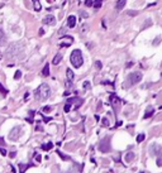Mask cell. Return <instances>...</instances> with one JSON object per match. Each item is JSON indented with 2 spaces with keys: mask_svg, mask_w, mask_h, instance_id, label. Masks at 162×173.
<instances>
[{
  "mask_svg": "<svg viewBox=\"0 0 162 173\" xmlns=\"http://www.w3.org/2000/svg\"><path fill=\"white\" fill-rule=\"evenodd\" d=\"M120 102V100H119V97L117 95H112L110 96V104L114 106V109H115V111H117V105H118Z\"/></svg>",
  "mask_w": 162,
  "mask_h": 173,
  "instance_id": "4fadbf2b",
  "label": "cell"
},
{
  "mask_svg": "<svg viewBox=\"0 0 162 173\" xmlns=\"http://www.w3.org/2000/svg\"><path fill=\"white\" fill-rule=\"evenodd\" d=\"M134 158H136V154L133 152H128L127 154L124 155V161H125V163H131V162H133L134 161Z\"/></svg>",
  "mask_w": 162,
  "mask_h": 173,
  "instance_id": "7c38bea8",
  "label": "cell"
},
{
  "mask_svg": "<svg viewBox=\"0 0 162 173\" xmlns=\"http://www.w3.org/2000/svg\"><path fill=\"white\" fill-rule=\"evenodd\" d=\"M85 4H86V6H91V5H93V0H86Z\"/></svg>",
  "mask_w": 162,
  "mask_h": 173,
  "instance_id": "d590c367",
  "label": "cell"
},
{
  "mask_svg": "<svg viewBox=\"0 0 162 173\" xmlns=\"http://www.w3.org/2000/svg\"><path fill=\"white\" fill-rule=\"evenodd\" d=\"M128 14H129V15H136V14H137V11H132V10H131V11H128Z\"/></svg>",
  "mask_w": 162,
  "mask_h": 173,
  "instance_id": "74e56055",
  "label": "cell"
},
{
  "mask_svg": "<svg viewBox=\"0 0 162 173\" xmlns=\"http://www.w3.org/2000/svg\"><path fill=\"white\" fill-rule=\"evenodd\" d=\"M20 77H22V71H19V70H18V71L14 73V80H19Z\"/></svg>",
  "mask_w": 162,
  "mask_h": 173,
  "instance_id": "484cf974",
  "label": "cell"
},
{
  "mask_svg": "<svg viewBox=\"0 0 162 173\" xmlns=\"http://www.w3.org/2000/svg\"><path fill=\"white\" fill-rule=\"evenodd\" d=\"M101 4H103V0H94V3H93V5L96 9H99L100 6H101Z\"/></svg>",
  "mask_w": 162,
  "mask_h": 173,
  "instance_id": "7402d4cb",
  "label": "cell"
},
{
  "mask_svg": "<svg viewBox=\"0 0 162 173\" xmlns=\"http://www.w3.org/2000/svg\"><path fill=\"white\" fill-rule=\"evenodd\" d=\"M67 102H68V104H72V102H75V110H76V109H79L82 104H84V100H82V99H80V97H74V99H68Z\"/></svg>",
  "mask_w": 162,
  "mask_h": 173,
  "instance_id": "ba28073f",
  "label": "cell"
},
{
  "mask_svg": "<svg viewBox=\"0 0 162 173\" xmlns=\"http://www.w3.org/2000/svg\"><path fill=\"white\" fill-rule=\"evenodd\" d=\"M141 80H142V73L141 72H132V73H129V75L127 76V80H125L124 84H123V87L129 89V87H132V86L137 85L138 82H141Z\"/></svg>",
  "mask_w": 162,
  "mask_h": 173,
  "instance_id": "3957f363",
  "label": "cell"
},
{
  "mask_svg": "<svg viewBox=\"0 0 162 173\" xmlns=\"http://www.w3.org/2000/svg\"><path fill=\"white\" fill-rule=\"evenodd\" d=\"M43 150H51L53 148V143L52 142H48L47 144H42V147H41Z\"/></svg>",
  "mask_w": 162,
  "mask_h": 173,
  "instance_id": "d6986e66",
  "label": "cell"
},
{
  "mask_svg": "<svg viewBox=\"0 0 162 173\" xmlns=\"http://www.w3.org/2000/svg\"><path fill=\"white\" fill-rule=\"evenodd\" d=\"M157 166H158V167H162V158H161V157H158V158H157Z\"/></svg>",
  "mask_w": 162,
  "mask_h": 173,
  "instance_id": "4dcf8cb0",
  "label": "cell"
},
{
  "mask_svg": "<svg viewBox=\"0 0 162 173\" xmlns=\"http://www.w3.org/2000/svg\"><path fill=\"white\" fill-rule=\"evenodd\" d=\"M67 25L68 28H75L76 27V17L75 15H70L67 18Z\"/></svg>",
  "mask_w": 162,
  "mask_h": 173,
  "instance_id": "8fae6325",
  "label": "cell"
},
{
  "mask_svg": "<svg viewBox=\"0 0 162 173\" xmlns=\"http://www.w3.org/2000/svg\"><path fill=\"white\" fill-rule=\"evenodd\" d=\"M0 92H1L3 95H6V94H8V90H6L1 84H0Z\"/></svg>",
  "mask_w": 162,
  "mask_h": 173,
  "instance_id": "83f0119b",
  "label": "cell"
},
{
  "mask_svg": "<svg viewBox=\"0 0 162 173\" xmlns=\"http://www.w3.org/2000/svg\"><path fill=\"white\" fill-rule=\"evenodd\" d=\"M96 67H98V70H101V67H103V65H101L100 61H96Z\"/></svg>",
  "mask_w": 162,
  "mask_h": 173,
  "instance_id": "e575fe53",
  "label": "cell"
},
{
  "mask_svg": "<svg viewBox=\"0 0 162 173\" xmlns=\"http://www.w3.org/2000/svg\"><path fill=\"white\" fill-rule=\"evenodd\" d=\"M0 153H1V155H6V154H8V152H6V150L4 149V148H0Z\"/></svg>",
  "mask_w": 162,
  "mask_h": 173,
  "instance_id": "d6a6232c",
  "label": "cell"
},
{
  "mask_svg": "<svg viewBox=\"0 0 162 173\" xmlns=\"http://www.w3.org/2000/svg\"><path fill=\"white\" fill-rule=\"evenodd\" d=\"M42 111H43V113H46V114H48V113L52 111V107H51V106H43L42 107Z\"/></svg>",
  "mask_w": 162,
  "mask_h": 173,
  "instance_id": "d4e9b609",
  "label": "cell"
},
{
  "mask_svg": "<svg viewBox=\"0 0 162 173\" xmlns=\"http://www.w3.org/2000/svg\"><path fill=\"white\" fill-rule=\"evenodd\" d=\"M34 1V9H36L37 11L41 10V5H39V0H33Z\"/></svg>",
  "mask_w": 162,
  "mask_h": 173,
  "instance_id": "603a6c76",
  "label": "cell"
},
{
  "mask_svg": "<svg viewBox=\"0 0 162 173\" xmlns=\"http://www.w3.org/2000/svg\"><path fill=\"white\" fill-rule=\"evenodd\" d=\"M132 66H133V63H132V62H129L128 65H127V67H132Z\"/></svg>",
  "mask_w": 162,
  "mask_h": 173,
  "instance_id": "60d3db41",
  "label": "cell"
},
{
  "mask_svg": "<svg viewBox=\"0 0 162 173\" xmlns=\"http://www.w3.org/2000/svg\"><path fill=\"white\" fill-rule=\"evenodd\" d=\"M139 173H144V172H139Z\"/></svg>",
  "mask_w": 162,
  "mask_h": 173,
  "instance_id": "ee69618b",
  "label": "cell"
},
{
  "mask_svg": "<svg viewBox=\"0 0 162 173\" xmlns=\"http://www.w3.org/2000/svg\"><path fill=\"white\" fill-rule=\"evenodd\" d=\"M24 49H25V44L23 42L12 43L10 46H9L8 49H6L5 56H6V58H9V59L18 58V57H20L22 54H23Z\"/></svg>",
  "mask_w": 162,
  "mask_h": 173,
  "instance_id": "6da1fadb",
  "label": "cell"
},
{
  "mask_svg": "<svg viewBox=\"0 0 162 173\" xmlns=\"http://www.w3.org/2000/svg\"><path fill=\"white\" fill-rule=\"evenodd\" d=\"M43 22H44L46 24H48V25H53V24L56 23V18L53 17V15L49 14V15H46V18L43 19Z\"/></svg>",
  "mask_w": 162,
  "mask_h": 173,
  "instance_id": "30bf717a",
  "label": "cell"
},
{
  "mask_svg": "<svg viewBox=\"0 0 162 173\" xmlns=\"http://www.w3.org/2000/svg\"><path fill=\"white\" fill-rule=\"evenodd\" d=\"M48 1H51V0H48Z\"/></svg>",
  "mask_w": 162,
  "mask_h": 173,
  "instance_id": "f6af8a7d",
  "label": "cell"
},
{
  "mask_svg": "<svg viewBox=\"0 0 162 173\" xmlns=\"http://www.w3.org/2000/svg\"><path fill=\"white\" fill-rule=\"evenodd\" d=\"M42 75H43V76H46V77H47V76H49V65H48V63H46V66L43 67Z\"/></svg>",
  "mask_w": 162,
  "mask_h": 173,
  "instance_id": "ffe728a7",
  "label": "cell"
},
{
  "mask_svg": "<svg viewBox=\"0 0 162 173\" xmlns=\"http://www.w3.org/2000/svg\"><path fill=\"white\" fill-rule=\"evenodd\" d=\"M101 125H103V126H109V120H108L106 118H103V119H101Z\"/></svg>",
  "mask_w": 162,
  "mask_h": 173,
  "instance_id": "cb8c5ba5",
  "label": "cell"
},
{
  "mask_svg": "<svg viewBox=\"0 0 162 173\" xmlns=\"http://www.w3.org/2000/svg\"><path fill=\"white\" fill-rule=\"evenodd\" d=\"M66 75H67V85L71 86L72 85V81L75 78V75H74V71L71 68H67L66 70Z\"/></svg>",
  "mask_w": 162,
  "mask_h": 173,
  "instance_id": "9c48e42d",
  "label": "cell"
},
{
  "mask_svg": "<svg viewBox=\"0 0 162 173\" xmlns=\"http://www.w3.org/2000/svg\"><path fill=\"white\" fill-rule=\"evenodd\" d=\"M144 140V134H139L137 137V143H142Z\"/></svg>",
  "mask_w": 162,
  "mask_h": 173,
  "instance_id": "4316f807",
  "label": "cell"
},
{
  "mask_svg": "<svg viewBox=\"0 0 162 173\" xmlns=\"http://www.w3.org/2000/svg\"><path fill=\"white\" fill-rule=\"evenodd\" d=\"M153 114H155V109L152 107V106H148L147 110H146V114H144L143 118H144V119H148V118H151Z\"/></svg>",
  "mask_w": 162,
  "mask_h": 173,
  "instance_id": "2e32d148",
  "label": "cell"
},
{
  "mask_svg": "<svg viewBox=\"0 0 162 173\" xmlns=\"http://www.w3.org/2000/svg\"><path fill=\"white\" fill-rule=\"evenodd\" d=\"M125 4H127V0H118V1H117V5H115L117 10H122V9L125 6Z\"/></svg>",
  "mask_w": 162,
  "mask_h": 173,
  "instance_id": "e0dca14e",
  "label": "cell"
},
{
  "mask_svg": "<svg viewBox=\"0 0 162 173\" xmlns=\"http://www.w3.org/2000/svg\"><path fill=\"white\" fill-rule=\"evenodd\" d=\"M61 59H62V54H61V53H57L56 56L53 57V59H52V63H53V65L56 66V65H58V63L61 62Z\"/></svg>",
  "mask_w": 162,
  "mask_h": 173,
  "instance_id": "ac0fdd59",
  "label": "cell"
},
{
  "mask_svg": "<svg viewBox=\"0 0 162 173\" xmlns=\"http://www.w3.org/2000/svg\"><path fill=\"white\" fill-rule=\"evenodd\" d=\"M22 128L20 126H15V128H13V129L10 130V133H9V139L13 140V142H15V140H18L19 138H20L22 135Z\"/></svg>",
  "mask_w": 162,
  "mask_h": 173,
  "instance_id": "52a82bcc",
  "label": "cell"
},
{
  "mask_svg": "<svg viewBox=\"0 0 162 173\" xmlns=\"http://www.w3.org/2000/svg\"><path fill=\"white\" fill-rule=\"evenodd\" d=\"M5 44H6V36H5L4 30L0 28V47L5 46Z\"/></svg>",
  "mask_w": 162,
  "mask_h": 173,
  "instance_id": "9a60e30c",
  "label": "cell"
},
{
  "mask_svg": "<svg viewBox=\"0 0 162 173\" xmlns=\"http://www.w3.org/2000/svg\"><path fill=\"white\" fill-rule=\"evenodd\" d=\"M95 120H96V121H99V120H100V118H99V115H95Z\"/></svg>",
  "mask_w": 162,
  "mask_h": 173,
  "instance_id": "ab89813d",
  "label": "cell"
},
{
  "mask_svg": "<svg viewBox=\"0 0 162 173\" xmlns=\"http://www.w3.org/2000/svg\"><path fill=\"white\" fill-rule=\"evenodd\" d=\"M70 109H71V104H68V102H67V104L65 105V107H63V111H65V113H68Z\"/></svg>",
  "mask_w": 162,
  "mask_h": 173,
  "instance_id": "f546056e",
  "label": "cell"
},
{
  "mask_svg": "<svg viewBox=\"0 0 162 173\" xmlns=\"http://www.w3.org/2000/svg\"><path fill=\"white\" fill-rule=\"evenodd\" d=\"M99 150L101 153H108L112 150V144H110V137H105L100 140L99 143Z\"/></svg>",
  "mask_w": 162,
  "mask_h": 173,
  "instance_id": "5b68a950",
  "label": "cell"
},
{
  "mask_svg": "<svg viewBox=\"0 0 162 173\" xmlns=\"http://www.w3.org/2000/svg\"><path fill=\"white\" fill-rule=\"evenodd\" d=\"M51 96V87L47 84L39 85L34 91V97L37 101H46Z\"/></svg>",
  "mask_w": 162,
  "mask_h": 173,
  "instance_id": "7a4b0ae2",
  "label": "cell"
},
{
  "mask_svg": "<svg viewBox=\"0 0 162 173\" xmlns=\"http://www.w3.org/2000/svg\"><path fill=\"white\" fill-rule=\"evenodd\" d=\"M4 145H5V140H4V138L0 137V147H4Z\"/></svg>",
  "mask_w": 162,
  "mask_h": 173,
  "instance_id": "836d02e7",
  "label": "cell"
},
{
  "mask_svg": "<svg viewBox=\"0 0 162 173\" xmlns=\"http://www.w3.org/2000/svg\"><path fill=\"white\" fill-rule=\"evenodd\" d=\"M150 154L153 157H161L162 155V145L157 143H152L150 145Z\"/></svg>",
  "mask_w": 162,
  "mask_h": 173,
  "instance_id": "8992f818",
  "label": "cell"
},
{
  "mask_svg": "<svg viewBox=\"0 0 162 173\" xmlns=\"http://www.w3.org/2000/svg\"><path fill=\"white\" fill-rule=\"evenodd\" d=\"M9 155H10V158H14V157L17 155V152H12V153H10V154H9Z\"/></svg>",
  "mask_w": 162,
  "mask_h": 173,
  "instance_id": "8d00e7d4",
  "label": "cell"
},
{
  "mask_svg": "<svg viewBox=\"0 0 162 173\" xmlns=\"http://www.w3.org/2000/svg\"><path fill=\"white\" fill-rule=\"evenodd\" d=\"M33 163H29V164H23V163H19V172L20 173H25V171H27L29 167H33Z\"/></svg>",
  "mask_w": 162,
  "mask_h": 173,
  "instance_id": "5bb4252c",
  "label": "cell"
},
{
  "mask_svg": "<svg viewBox=\"0 0 162 173\" xmlns=\"http://www.w3.org/2000/svg\"><path fill=\"white\" fill-rule=\"evenodd\" d=\"M43 34H44V30L41 28V29H39V36H43Z\"/></svg>",
  "mask_w": 162,
  "mask_h": 173,
  "instance_id": "f35d334b",
  "label": "cell"
},
{
  "mask_svg": "<svg viewBox=\"0 0 162 173\" xmlns=\"http://www.w3.org/2000/svg\"><path fill=\"white\" fill-rule=\"evenodd\" d=\"M82 86H84V89H85V90H90V87H91V85H90V82H89V81H85Z\"/></svg>",
  "mask_w": 162,
  "mask_h": 173,
  "instance_id": "f1b7e54d",
  "label": "cell"
},
{
  "mask_svg": "<svg viewBox=\"0 0 162 173\" xmlns=\"http://www.w3.org/2000/svg\"><path fill=\"white\" fill-rule=\"evenodd\" d=\"M62 173H72L71 171H66V172H62Z\"/></svg>",
  "mask_w": 162,
  "mask_h": 173,
  "instance_id": "b9f144b4",
  "label": "cell"
},
{
  "mask_svg": "<svg viewBox=\"0 0 162 173\" xmlns=\"http://www.w3.org/2000/svg\"><path fill=\"white\" fill-rule=\"evenodd\" d=\"M34 158L37 159V162H41V159H42V157H41L38 153H34Z\"/></svg>",
  "mask_w": 162,
  "mask_h": 173,
  "instance_id": "1f68e13d",
  "label": "cell"
},
{
  "mask_svg": "<svg viewBox=\"0 0 162 173\" xmlns=\"http://www.w3.org/2000/svg\"><path fill=\"white\" fill-rule=\"evenodd\" d=\"M70 61H71L72 66L76 67V68H80L84 63V58H82V53L80 49H75L72 51L71 56H70Z\"/></svg>",
  "mask_w": 162,
  "mask_h": 173,
  "instance_id": "277c9868",
  "label": "cell"
},
{
  "mask_svg": "<svg viewBox=\"0 0 162 173\" xmlns=\"http://www.w3.org/2000/svg\"><path fill=\"white\" fill-rule=\"evenodd\" d=\"M0 59H1V53H0Z\"/></svg>",
  "mask_w": 162,
  "mask_h": 173,
  "instance_id": "7bdbcfd3",
  "label": "cell"
},
{
  "mask_svg": "<svg viewBox=\"0 0 162 173\" xmlns=\"http://www.w3.org/2000/svg\"><path fill=\"white\" fill-rule=\"evenodd\" d=\"M56 153L58 154L61 158L63 159V161H71V158H70L68 155H66V154H63V153H61V150H56Z\"/></svg>",
  "mask_w": 162,
  "mask_h": 173,
  "instance_id": "44dd1931",
  "label": "cell"
}]
</instances>
